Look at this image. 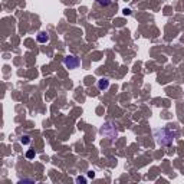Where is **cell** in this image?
I'll return each instance as SVG.
<instances>
[{"instance_id":"obj_4","label":"cell","mask_w":184,"mask_h":184,"mask_svg":"<svg viewBox=\"0 0 184 184\" xmlns=\"http://www.w3.org/2000/svg\"><path fill=\"white\" fill-rule=\"evenodd\" d=\"M97 2H98V3L101 5V6H108V5L111 3L112 0H97Z\"/></svg>"},{"instance_id":"obj_6","label":"cell","mask_w":184,"mask_h":184,"mask_svg":"<svg viewBox=\"0 0 184 184\" xmlns=\"http://www.w3.org/2000/svg\"><path fill=\"white\" fill-rule=\"evenodd\" d=\"M22 143H23V144H29V143H30V140H29V137H23L22 138Z\"/></svg>"},{"instance_id":"obj_5","label":"cell","mask_w":184,"mask_h":184,"mask_svg":"<svg viewBox=\"0 0 184 184\" xmlns=\"http://www.w3.org/2000/svg\"><path fill=\"white\" fill-rule=\"evenodd\" d=\"M26 157L27 158H33V157H35V151H32V150H30V151H27Z\"/></svg>"},{"instance_id":"obj_3","label":"cell","mask_w":184,"mask_h":184,"mask_svg":"<svg viewBox=\"0 0 184 184\" xmlns=\"http://www.w3.org/2000/svg\"><path fill=\"white\" fill-rule=\"evenodd\" d=\"M38 42H40V43L49 42V35H48L46 32H40L39 35H38Z\"/></svg>"},{"instance_id":"obj_2","label":"cell","mask_w":184,"mask_h":184,"mask_svg":"<svg viewBox=\"0 0 184 184\" xmlns=\"http://www.w3.org/2000/svg\"><path fill=\"white\" fill-rule=\"evenodd\" d=\"M108 86H109V81H108V79H99L98 81V88L101 91L108 89Z\"/></svg>"},{"instance_id":"obj_1","label":"cell","mask_w":184,"mask_h":184,"mask_svg":"<svg viewBox=\"0 0 184 184\" xmlns=\"http://www.w3.org/2000/svg\"><path fill=\"white\" fill-rule=\"evenodd\" d=\"M63 63H65V66L69 68V69H76L79 66V59L76 56H73V55H68L65 59H63Z\"/></svg>"}]
</instances>
